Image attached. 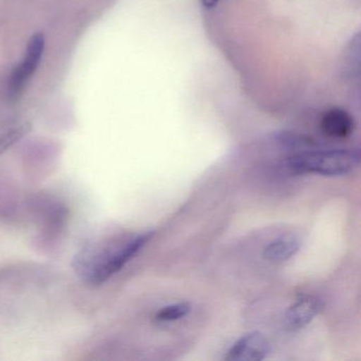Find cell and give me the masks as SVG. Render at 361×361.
I'll return each mask as SVG.
<instances>
[{"mask_svg":"<svg viewBox=\"0 0 361 361\" xmlns=\"http://www.w3.org/2000/svg\"><path fill=\"white\" fill-rule=\"evenodd\" d=\"M154 235L155 232L147 231L96 238L78 251L73 269L86 284L98 286L132 261Z\"/></svg>","mask_w":361,"mask_h":361,"instance_id":"obj_1","label":"cell"},{"mask_svg":"<svg viewBox=\"0 0 361 361\" xmlns=\"http://www.w3.org/2000/svg\"><path fill=\"white\" fill-rule=\"evenodd\" d=\"M360 162L357 149H305L291 154L284 164L295 174L343 176L354 171Z\"/></svg>","mask_w":361,"mask_h":361,"instance_id":"obj_2","label":"cell"},{"mask_svg":"<svg viewBox=\"0 0 361 361\" xmlns=\"http://www.w3.org/2000/svg\"><path fill=\"white\" fill-rule=\"evenodd\" d=\"M46 39L42 33H35L27 44L22 61L14 67L7 83L10 100H18L39 69L45 52Z\"/></svg>","mask_w":361,"mask_h":361,"instance_id":"obj_3","label":"cell"},{"mask_svg":"<svg viewBox=\"0 0 361 361\" xmlns=\"http://www.w3.org/2000/svg\"><path fill=\"white\" fill-rule=\"evenodd\" d=\"M269 340L261 331H250L238 338L225 355L226 360L259 361L269 355Z\"/></svg>","mask_w":361,"mask_h":361,"instance_id":"obj_4","label":"cell"},{"mask_svg":"<svg viewBox=\"0 0 361 361\" xmlns=\"http://www.w3.org/2000/svg\"><path fill=\"white\" fill-rule=\"evenodd\" d=\"M322 300L316 295H305L293 302L284 314L285 326L288 331H300L307 326L323 310Z\"/></svg>","mask_w":361,"mask_h":361,"instance_id":"obj_5","label":"cell"},{"mask_svg":"<svg viewBox=\"0 0 361 361\" xmlns=\"http://www.w3.org/2000/svg\"><path fill=\"white\" fill-rule=\"evenodd\" d=\"M35 209L39 211L43 227L48 233L56 235L65 227L68 210L62 202L44 196L35 200Z\"/></svg>","mask_w":361,"mask_h":361,"instance_id":"obj_6","label":"cell"},{"mask_svg":"<svg viewBox=\"0 0 361 361\" xmlns=\"http://www.w3.org/2000/svg\"><path fill=\"white\" fill-rule=\"evenodd\" d=\"M301 240L295 235H282L266 245L264 259L274 264L284 263L297 255L301 248Z\"/></svg>","mask_w":361,"mask_h":361,"instance_id":"obj_7","label":"cell"},{"mask_svg":"<svg viewBox=\"0 0 361 361\" xmlns=\"http://www.w3.org/2000/svg\"><path fill=\"white\" fill-rule=\"evenodd\" d=\"M321 126L327 136L343 139L352 134L354 122L343 109H333L323 115Z\"/></svg>","mask_w":361,"mask_h":361,"instance_id":"obj_8","label":"cell"},{"mask_svg":"<svg viewBox=\"0 0 361 361\" xmlns=\"http://www.w3.org/2000/svg\"><path fill=\"white\" fill-rule=\"evenodd\" d=\"M31 130L30 123L23 122L16 124L0 134V155L22 140Z\"/></svg>","mask_w":361,"mask_h":361,"instance_id":"obj_9","label":"cell"},{"mask_svg":"<svg viewBox=\"0 0 361 361\" xmlns=\"http://www.w3.org/2000/svg\"><path fill=\"white\" fill-rule=\"evenodd\" d=\"M191 312V305L187 302L170 304L158 310L155 314L156 322L166 323L180 320Z\"/></svg>","mask_w":361,"mask_h":361,"instance_id":"obj_10","label":"cell"},{"mask_svg":"<svg viewBox=\"0 0 361 361\" xmlns=\"http://www.w3.org/2000/svg\"><path fill=\"white\" fill-rule=\"evenodd\" d=\"M219 1H221V0H202V5L207 8L215 7Z\"/></svg>","mask_w":361,"mask_h":361,"instance_id":"obj_11","label":"cell"}]
</instances>
